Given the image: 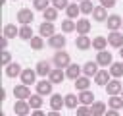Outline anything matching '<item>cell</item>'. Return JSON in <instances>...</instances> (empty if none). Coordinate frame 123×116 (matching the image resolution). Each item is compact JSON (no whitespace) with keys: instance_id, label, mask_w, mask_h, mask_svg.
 <instances>
[{"instance_id":"1","label":"cell","mask_w":123,"mask_h":116,"mask_svg":"<svg viewBox=\"0 0 123 116\" xmlns=\"http://www.w3.org/2000/svg\"><path fill=\"white\" fill-rule=\"evenodd\" d=\"M52 64H54L56 68L65 70V68L71 64V56H69V52H65V50H56L54 56H52Z\"/></svg>"},{"instance_id":"2","label":"cell","mask_w":123,"mask_h":116,"mask_svg":"<svg viewBox=\"0 0 123 116\" xmlns=\"http://www.w3.org/2000/svg\"><path fill=\"white\" fill-rule=\"evenodd\" d=\"M37 70H31V68H27V70H23L21 72V75H19V79H21V83L23 85H37Z\"/></svg>"},{"instance_id":"3","label":"cell","mask_w":123,"mask_h":116,"mask_svg":"<svg viewBox=\"0 0 123 116\" xmlns=\"http://www.w3.org/2000/svg\"><path fill=\"white\" fill-rule=\"evenodd\" d=\"M52 85H54V83H52L50 79H40V81H37L35 87H37V93H38V95H42V97H52V95H54V93H52Z\"/></svg>"},{"instance_id":"4","label":"cell","mask_w":123,"mask_h":116,"mask_svg":"<svg viewBox=\"0 0 123 116\" xmlns=\"http://www.w3.org/2000/svg\"><path fill=\"white\" fill-rule=\"evenodd\" d=\"M38 35L44 37V39L54 37V35H56V27H54V23H52V21H42V23L38 25Z\"/></svg>"},{"instance_id":"5","label":"cell","mask_w":123,"mask_h":116,"mask_svg":"<svg viewBox=\"0 0 123 116\" xmlns=\"http://www.w3.org/2000/svg\"><path fill=\"white\" fill-rule=\"evenodd\" d=\"M65 35L63 33H56L54 37H50L48 39V46H52L54 50H63V46H65Z\"/></svg>"},{"instance_id":"6","label":"cell","mask_w":123,"mask_h":116,"mask_svg":"<svg viewBox=\"0 0 123 116\" xmlns=\"http://www.w3.org/2000/svg\"><path fill=\"white\" fill-rule=\"evenodd\" d=\"M33 93H31V89H29V85H15L13 87V97H15V101H27L29 97H31Z\"/></svg>"},{"instance_id":"7","label":"cell","mask_w":123,"mask_h":116,"mask_svg":"<svg viewBox=\"0 0 123 116\" xmlns=\"http://www.w3.org/2000/svg\"><path fill=\"white\" fill-rule=\"evenodd\" d=\"M33 19H35V14H33L29 8H21V10L17 12V21H19L21 25H31Z\"/></svg>"},{"instance_id":"8","label":"cell","mask_w":123,"mask_h":116,"mask_svg":"<svg viewBox=\"0 0 123 116\" xmlns=\"http://www.w3.org/2000/svg\"><path fill=\"white\" fill-rule=\"evenodd\" d=\"M96 62H98V66L108 68V66L113 64V56H111V52H108V50H100V52L96 54Z\"/></svg>"},{"instance_id":"9","label":"cell","mask_w":123,"mask_h":116,"mask_svg":"<svg viewBox=\"0 0 123 116\" xmlns=\"http://www.w3.org/2000/svg\"><path fill=\"white\" fill-rule=\"evenodd\" d=\"M121 91H123L121 81H119V79H115V77H111V79H110V83L106 85V93H108L110 97H113V95H121Z\"/></svg>"},{"instance_id":"10","label":"cell","mask_w":123,"mask_h":116,"mask_svg":"<svg viewBox=\"0 0 123 116\" xmlns=\"http://www.w3.org/2000/svg\"><path fill=\"white\" fill-rule=\"evenodd\" d=\"M65 75H67V79H73V81H75V79H79V77L83 75V68H81L79 64H73V62H71V64L65 68Z\"/></svg>"},{"instance_id":"11","label":"cell","mask_w":123,"mask_h":116,"mask_svg":"<svg viewBox=\"0 0 123 116\" xmlns=\"http://www.w3.org/2000/svg\"><path fill=\"white\" fill-rule=\"evenodd\" d=\"M100 66H98V62L96 60H88L85 66H83V75H86V77H94L100 70H98Z\"/></svg>"},{"instance_id":"12","label":"cell","mask_w":123,"mask_h":116,"mask_svg":"<svg viewBox=\"0 0 123 116\" xmlns=\"http://www.w3.org/2000/svg\"><path fill=\"white\" fill-rule=\"evenodd\" d=\"M29 110H31L29 101H15V104H13V114H17V116H27Z\"/></svg>"},{"instance_id":"13","label":"cell","mask_w":123,"mask_h":116,"mask_svg":"<svg viewBox=\"0 0 123 116\" xmlns=\"http://www.w3.org/2000/svg\"><path fill=\"white\" fill-rule=\"evenodd\" d=\"M106 25H108V29H110V31H119V29H121V25H123V19H121L117 14H111V15L106 19Z\"/></svg>"},{"instance_id":"14","label":"cell","mask_w":123,"mask_h":116,"mask_svg":"<svg viewBox=\"0 0 123 116\" xmlns=\"http://www.w3.org/2000/svg\"><path fill=\"white\" fill-rule=\"evenodd\" d=\"M67 75H65V70H62V68H54L52 72H50V75H48V79L54 83V85H58V83H63V79H65Z\"/></svg>"},{"instance_id":"15","label":"cell","mask_w":123,"mask_h":116,"mask_svg":"<svg viewBox=\"0 0 123 116\" xmlns=\"http://www.w3.org/2000/svg\"><path fill=\"white\" fill-rule=\"evenodd\" d=\"M108 43H110V46H113V48H121V46H123V33L111 31V33L108 35Z\"/></svg>"},{"instance_id":"16","label":"cell","mask_w":123,"mask_h":116,"mask_svg":"<svg viewBox=\"0 0 123 116\" xmlns=\"http://www.w3.org/2000/svg\"><path fill=\"white\" fill-rule=\"evenodd\" d=\"M110 79H111V73H110L108 70H100V72L94 75V83H96V85H102V87H106V85L110 83Z\"/></svg>"},{"instance_id":"17","label":"cell","mask_w":123,"mask_h":116,"mask_svg":"<svg viewBox=\"0 0 123 116\" xmlns=\"http://www.w3.org/2000/svg\"><path fill=\"white\" fill-rule=\"evenodd\" d=\"M75 46H77L79 50H88V48L92 46V39H88L86 35H77V39H75Z\"/></svg>"},{"instance_id":"18","label":"cell","mask_w":123,"mask_h":116,"mask_svg":"<svg viewBox=\"0 0 123 116\" xmlns=\"http://www.w3.org/2000/svg\"><path fill=\"white\" fill-rule=\"evenodd\" d=\"M37 73L38 75H42V77H48L50 75V72H52V64L48 62V60H40L38 64H37Z\"/></svg>"},{"instance_id":"19","label":"cell","mask_w":123,"mask_h":116,"mask_svg":"<svg viewBox=\"0 0 123 116\" xmlns=\"http://www.w3.org/2000/svg\"><path fill=\"white\" fill-rule=\"evenodd\" d=\"M21 72H23V68H21L17 62L8 64V66H6V70H4V73H6L8 77H19V75H21Z\"/></svg>"},{"instance_id":"20","label":"cell","mask_w":123,"mask_h":116,"mask_svg":"<svg viewBox=\"0 0 123 116\" xmlns=\"http://www.w3.org/2000/svg\"><path fill=\"white\" fill-rule=\"evenodd\" d=\"M106 110H108V104L102 102V101H94V102L90 104V112H92V116H104Z\"/></svg>"},{"instance_id":"21","label":"cell","mask_w":123,"mask_h":116,"mask_svg":"<svg viewBox=\"0 0 123 116\" xmlns=\"http://www.w3.org/2000/svg\"><path fill=\"white\" fill-rule=\"evenodd\" d=\"M90 21L86 19V17H81V19H77V35H88V31H90Z\"/></svg>"},{"instance_id":"22","label":"cell","mask_w":123,"mask_h":116,"mask_svg":"<svg viewBox=\"0 0 123 116\" xmlns=\"http://www.w3.org/2000/svg\"><path fill=\"white\" fill-rule=\"evenodd\" d=\"M48 104H50V108H52V110H58V112H60V110H62V106H65V101H63V97H62V95L54 93V95L50 97V102H48Z\"/></svg>"},{"instance_id":"23","label":"cell","mask_w":123,"mask_h":116,"mask_svg":"<svg viewBox=\"0 0 123 116\" xmlns=\"http://www.w3.org/2000/svg\"><path fill=\"white\" fill-rule=\"evenodd\" d=\"M63 101H65V108H71V110H77V104H81L79 95H75V93H67L63 97Z\"/></svg>"},{"instance_id":"24","label":"cell","mask_w":123,"mask_h":116,"mask_svg":"<svg viewBox=\"0 0 123 116\" xmlns=\"http://www.w3.org/2000/svg\"><path fill=\"white\" fill-rule=\"evenodd\" d=\"M110 15H108V10L104 8V6H96L94 8V12H92V19L94 21H106Z\"/></svg>"},{"instance_id":"25","label":"cell","mask_w":123,"mask_h":116,"mask_svg":"<svg viewBox=\"0 0 123 116\" xmlns=\"http://www.w3.org/2000/svg\"><path fill=\"white\" fill-rule=\"evenodd\" d=\"M79 102L90 106V104L94 102V93H92L90 89H86V91H79Z\"/></svg>"},{"instance_id":"26","label":"cell","mask_w":123,"mask_h":116,"mask_svg":"<svg viewBox=\"0 0 123 116\" xmlns=\"http://www.w3.org/2000/svg\"><path fill=\"white\" fill-rule=\"evenodd\" d=\"M110 43H108V37H102V35H98V37H94L92 39V48H96L98 52L100 50H106V46H108Z\"/></svg>"},{"instance_id":"27","label":"cell","mask_w":123,"mask_h":116,"mask_svg":"<svg viewBox=\"0 0 123 116\" xmlns=\"http://www.w3.org/2000/svg\"><path fill=\"white\" fill-rule=\"evenodd\" d=\"M42 99H44L42 95H38V93H33V95H31L27 101H29V104H31V108H33V110H38V108L44 104V101H42Z\"/></svg>"},{"instance_id":"28","label":"cell","mask_w":123,"mask_h":116,"mask_svg":"<svg viewBox=\"0 0 123 116\" xmlns=\"http://www.w3.org/2000/svg\"><path fill=\"white\" fill-rule=\"evenodd\" d=\"M58 12H60V10H56L54 6H48V8L42 12V17H44V21H52V23H54V21L58 19Z\"/></svg>"},{"instance_id":"29","label":"cell","mask_w":123,"mask_h":116,"mask_svg":"<svg viewBox=\"0 0 123 116\" xmlns=\"http://www.w3.org/2000/svg\"><path fill=\"white\" fill-rule=\"evenodd\" d=\"M4 37H8V39L19 37V27H15L13 23H6L4 25Z\"/></svg>"},{"instance_id":"30","label":"cell","mask_w":123,"mask_h":116,"mask_svg":"<svg viewBox=\"0 0 123 116\" xmlns=\"http://www.w3.org/2000/svg\"><path fill=\"white\" fill-rule=\"evenodd\" d=\"M75 89H79V91H86V89H90V77L81 75L79 79H75Z\"/></svg>"},{"instance_id":"31","label":"cell","mask_w":123,"mask_h":116,"mask_svg":"<svg viewBox=\"0 0 123 116\" xmlns=\"http://www.w3.org/2000/svg\"><path fill=\"white\" fill-rule=\"evenodd\" d=\"M108 106L113 108V110H121V108H123V97H121V95H113V97H110Z\"/></svg>"},{"instance_id":"32","label":"cell","mask_w":123,"mask_h":116,"mask_svg":"<svg viewBox=\"0 0 123 116\" xmlns=\"http://www.w3.org/2000/svg\"><path fill=\"white\" fill-rule=\"evenodd\" d=\"M108 72L111 73V77L119 79V77L123 75V62H113V64L110 66V70H108Z\"/></svg>"},{"instance_id":"33","label":"cell","mask_w":123,"mask_h":116,"mask_svg":"<svg viewBox=\"0 0 123 116\" xmlns=\"http://www.w3.org/2000/svg\"><path fill=\"white\" fill-rule=\"evenodd\" d=\"M81 14V8H79V4L77 2H73V4H69L67 6V10H65V15L69 17V19H77V15Z\"/></svg>"},{"instance_id":"34","label":"cell","mask_w":123,"mask_h":116,"mask_svg":"<svg viewBox=\"0 0 123 116\" xmlns=\"http://www.w3.org/2000/svg\"><path fill=\"white\" fill-rule=\"evenodd\" d=\"M75 29H77V21H73L69 17H65L62 21V33H73Z\"/></svg>"},{"instance_id":"35","label":"cell","mask_w":123,"mask_h":116,"mask_svg":"<svg viewBox=\"0 0 123 116\" xmlns=\"http://www.w3.org/2000/svg\"><path fill=\"white\" fill-rule=\"evenodd\" d=\"M79 8H81V14L83 15H88V14H92L94 12V4H92V0H83V2H79Z\"/></svg>"},{"instance_id":"36","label":"cell","mask_w":123,"mask_h":116,"mask_svg":"<svg viewBox=\"0 0 123 116\" xmlns=\"http://www.w3.org/2000/svg\"><path fill=\"white\" fill-rule=\"evenodd\" d=\"M19 37L23 39V41H31L35 35H33V27L31 25H21L19 27Z\"/></svg>"},{"instance_id":"37","label":"cell","mask_w":123,"mask_h":116,"mask_svg":"<svg viewBox=\"0 0 123 116\" xmlns=\"http://www.w3.org/2000/svg\"><path fill=\"white\" fill-rule=\"evenodd\" d=\"M29 44H31L33 50H40V48L44 46V37H40V35H38V37H33V39L29 41Z\"/></svg>"},{"instance_id":"38","label":"cell","mask_w":123,"mask_h":116,"mask_svg":"<svg viewBox=\"0 0 123 116\" xmlns=\"http://www.w3.org/2000/svg\"><path fill=\"white\" fill-rule=\"evenodd\" d=\"M77 116H92L90 106H88V104H79V106H77Z\"/></svg>"},{"instance_id":"39","label":"cell","mask_w":123,"mask_h":116,"mask_svg":"<svg viewBox=\"0 0 123 116\" xmlns=\"http://www.w3.org/2000/svg\"><path fill=\"white\" fill-rule=\"evenodd\" d=\"M48 4H50V0H33L35 10H40V12H44V10L48 8Z\"/></svg>"},{"instance_id":"40","label":"cell","mask_w":123,"mask_h":116,"mask_svg":"<svg viewBox=\"0 0 123 116\" xmlns=\"http://www.w3.org/2000/svg\"><path fill=\"white\" fill-rule=\"evenodd\" d=\"M52 6L56 8V10H67V6H69V2L67 0H52Z\"/></svg>"},{"instance_id":"41","label":"cell","mask_w":123,"mask_h":116,"mask_svg":"<svg viewBox=\"0 0 123 116\" xmlns=\"http://www.w3.org/2000/svg\"><path fill=\"white\" fill-rule=\"evenodd\" d=\"M2 64H4V66L12 64V54H10L8 50H2Z\"/></svg>"},{"instance_id":"42","label":"cell","mask_w":123,"mask_h":116,"mask_svg":"<svg viewBox=\"0 0 123 116\" xmlns=\"http://www.w3.org/2000/svg\"><path fill=\"white\" fill-rule=\"evenodd\" d=\"M115 2H117V0H100V6H104L106 10H110V8L115 6Z\"/></svg>"},{"instance_id":"43","label":"cell","mask_w":123,"mask_h":116,"mask_svg":"<svg viewBox=\"0 0 123 116\" xmlns=\"http://www.w3.org/2000/svg\"><path fill=\"white\" fill-rule=\"evenodd\" d=\"M0 44H2V50H8V37H4V35H2V39H0Z\"/></svg>"},{"instance_id":"44","label":"cell","mask_w":123,"mask_h":116,"mask_svg":"<svg viewBox=\"0 0 123 116\" xmlns=\"http://www.w3.org/2000/svg\"><path fill=\"white\" fill-rule=\"evenodd\" d=\"M104 116H119V110H113V108H108Z\"/></svg>"},{"instance_id":"45","label":"cell","mask_w":123,"mask_h":116,"mask_svg":"<svg viewBox=\"0 0 123 116\" xmlns=\"http://www.w3.org/2000/svg\"><path fill=\"white\" fill-rule=\"evenodd\" d=\"M31 116H46V114H44V112H42V110H40V108H38V110H35V112H33V114H31Z\"/></svg>"},{"instance_id":"46","label":"cell","mask_w":123,"mask_h":116,"mask_svg":"<svg viewBox=\"0 0 123 116\" xmlns=\"http://www.w3.org/2000/svg\"><path fill=\"white\" fill-rule=\"evenodd\" d=\"M46 116H62V114H60V112H58V110H50V112H48V114H46Z\"/></svg>"},{"instance_id":"47","label":"cell","mask_w":123,"mask_h":116,"mask_svg":"<svg viewBox=\"0 0 123 116\" xmlns=\"http://www.w3.org/2000/svg\"><path fill=\"white\" fill-rule=\"evenodd\" d=\"M119 56H121V58H123V46H121V48H119Z\"/></svg>"},{"instance_id":"48","label":"cell","mask_w":123,"mask_h":116,"mask_svg":"<svg viewBox=\"0 0 123 116\" xmlns=\"http://www.w3.org/2000/svg\"><path fill=\"white\" fill-rule=\"evenodd\" d=\"M75 2H83V0H75Z\"/></svg>"},{"instance_id":"49","label":"cell","mask_w":123,"mask_h":116,"mask_svg":"<svg viewBox=\"0 0 123 116\" xmlns=\"http://www.w3.org/2000/svg\"><path fill=\"white\" fill-rule=\"evenodd\" d=\"M121 97H123V91H121Z\"/></svg>"},{"instance_id":"50","label":"cell","mask_w":123,"mask_h":116,"mask_svg":"<svg viewBox=\"0 0 123 116\" xmlns=\"http://www.w3.org/2000/svg\"><path fill=\"white\" fill-rule=\"evenodd\" d=\"M121 29H123V25H121Z\"/></svg>"}]
</instances>
